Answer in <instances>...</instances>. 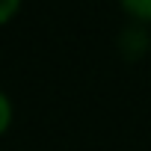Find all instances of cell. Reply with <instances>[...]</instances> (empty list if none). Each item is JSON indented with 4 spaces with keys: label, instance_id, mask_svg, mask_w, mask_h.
<instances>
[{
    "label": "cell",
    "instance_id": "3",
    "mask_svg": "<svg viewBox=\"0 0 151 151\" xmlns=\"http://www.w3.org/2000/svg\"><path fill=\"white\" fill-rule=\"evenodd\" d=\"M21 3H24V0H0V27L9 24V21L21 12Z\"/></svg>",
    "mask_w": 151,
    "mask_h": 151
},
{
    "label": "cell",
    "instance_id": "1",
    "mask_svg": "<svg viewBox=\"0 0 151 151\" xmlns=\"http://www.w3.org/2000/svg\"><path fill=\"white\" fill-rule=\"evenodd\" d=\"M119 3L130 18H136L142 24H151V0H119Z\"/></svg>",
    "mask_w": 151,
    "mask_h": 151
},
{
    "label": "cell",
    "instance_id": "2",
    "mask_svg": "<svg viewBox=\"0 0 151 151\" xmlns=\"http://www.w3.org/2000/svg\"><path fill=\"white\" fill-rule=\"evenodd\" d=\"M15 122V107H12V98L0 89V136H6L9 127Z\"/></svg>",
    "mask_w": 151,
    "mask_h": 151
}]
</instances>
